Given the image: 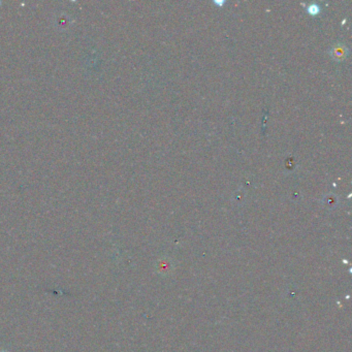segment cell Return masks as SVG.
I'll use <instances>...</instances> for the list:
<instances>
[{"instance_id":"cell-1","label":"cell","mask_w":352,"mask_h":352,"mask_svg":"<svg viewBox=\"0 0 352 352\" xmlns=\"http://www.w3.org/2000/svg\"><path fill=\"white\" fill-rule=\"evenodd\" d=\"M348 54V50L345 46L343 45H336L332 50H330V55L336 60H342L345 59V57Z\"/></svg>"},{"instance_id":"cell-2","label":"cell","mask_w":352,"mask_h":352,"mask_svg":"<svg viewBox=\"0 0 352 352\" xmlns=\"http://www.w3.org/2000/svg\"><path fill=\"white\" fill-rule=\"evenodd\" d=\"M307 10H308V13L310 15L316 16V15H318L320 13V6L318 4H316V3H312V4H310L307 7Z\"/></svg>"}]
</instances>
